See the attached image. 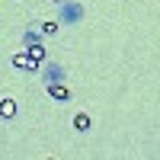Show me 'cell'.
Listing matches in <instances>:
<instances>
[{
    "mask_svg": "<svg viewBox=\"0 0 160 160\" xmlns=\"http://www.w3.org/2000/svg\"><path fill=\"white\" fill-rule=\"evenodd\" d=\"M10 64H13V68H16V71H29V74H38V71H42V61L29 58V55H26V51H16V55L10 58Z\"/></svg>",
    "mask_w": 160,
    "mask_h": 160,
    "instance_id": "1",
    "label": "cell"
},
{
    "mask_svg": "<svg viewBox=\"0 0 160 160\" xmlns=\"http://www.w3.org/2000/svg\"><path fill=\"white\" fill-rule=\"evenodd\" d=\"M45 90H48V96L55 99V102H68V99H71V87L64 83V80H55V83H45Z\"/></svg>",
    "mask_w": 160,
    "mask_h": 160,
    "instance_id": "2",
    "label": "cell"
},
{
    "mask_svg": "<svg viewBox=\"0 0 160 160\" xmlns=\"http://www.w3.org/2000/svg\"><path fill=\"white\" fill-rule=\"evenodd\" d=\"M19 112V102L13 96H0V122H13Z\"/></svg>",
    "mask_w": 160,
    "mask_h": 160,
    "instance_id": "3",
    "label": "cell"
},
{
    "mask_svg": "<svg viewBox=\"0 0 160 160\" xmlns=\"http://www.w3.org/2000/svg\"><path fill=\"white\" fill-rule=\"evenodd\" d=\"M80 16H83V7H80V3H71V0H64V3H61V16H58V19H64V22H80Z\"/></svg>",
    "mask_w": 160,
    "mask_h": 160,
    "instance_id": "4",
    "label": "cell"
},
{
    "mask_svg": "<svg viewBox=\"0 0 160 160\" xmlns=\"http://www.w3.org/2000/svg\"><path fill=\"white\" fill-rule=\"evenodd\" d=\"M26 42H29V45H26V55H29V58H35V61H45V55H48V51H45V45L38 42L32 32L26 35Z\"/></svg>",
    "mask_w": 160,
    "mask_h": 160,
    "instance_id": "5",
    "label": "cell"
},
{
    "mask_svg": "<svg viewBox=\"0 0 160 160\" xmlns=\"http://www.w3.org/2000/svg\"><path fill=\"white\" fill-rule=\"evenodd\" d=\"M71 125H74V131H90V128H93V115H90V112H74Z\"/></svg>",
    "mask_w": 160,
    "mask_h": 160,
    "instance_id": "6",
    "label": "cell"
},
{
    "mask_svg": "<svg viewBox=\"0 0 160 160\" xmlns=\"http://www.w3.org/2000/svg\"><path fill=\"white\" fill-rule=\"evenodd\" d=\"M38 29H42V35H58V29H61V19H45L42 26H38Z\"/></svg>",
    "mask_w": 160,
    "mask_h": 160,
    "instance_id": "7",
    "label": "cell"
},
{
    "mask_svg": "<svg viewBox=\"0 0 160 160\" xmlns=\"http://www.w3.org/2000/svg\"><path fill=\"white\" fill-rule=\"evenodd\" d=\"M55 80H64V77H61V71H58V68H55V71L48 68V71H45V83H55Z\"/></svg>",
    "mask_w": 160,
    "mask_h": 160,
    "instance_id": "8",
    "label": "cell"
},
{
    "mask_svg": "<svg viewBox=\"0 0 160 160\" xmlns=\"http://www.w3.org/2000/svg\"><path fill=\"white\" fill-rule=\"evenodd\" d=\"M48 3H55V7H61V3H64V0H48Z\"/></svg>",
    "mask_w": 160,
    "mask_h": 160,
    "instance_id": "9",
    "label": "cell"
}]
</instances>
